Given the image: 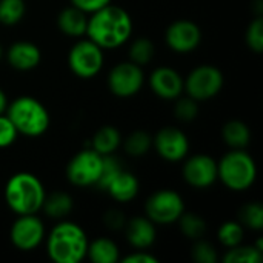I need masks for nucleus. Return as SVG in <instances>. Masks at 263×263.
Segmentation results:
<instances>
[{"mask_svg": "<svg viewBox=\"0 0 263 263\" xmlns=\"http://www.w3.org/2000/svg\"><path fill=\"white\" fill-rule=\"evenodd\" d=\"M133 34V18L126 9L117 5H106L88 17L86 35L105 49H116L125 45Z\"/></svg>", "mask_w": 263, "mask_h": 263, "instance_id": "nucleus-1", "label": "nucleus"}, {"mask_svg": "<svg viewBox=\"0 0 263 263\" xmlns=\"http://www.w3.org/2000/svg\"><path fill=\"white\" fill-rule=\"evenodd\" d=\"M88 236L74 222H59L46 237V254L54 263H79L86 257Z\"/></svg>", "mask_w": 263, "mask_h": 263, "instance_id": "nucleus-2", "label": "nucleus"}, {"mask_svg": "<svg viewBox=\"0 0 263 263\" xmlns=\"http://www.w3.org/2000/svg\"><path fill=\"white\" fill-rule=\"evenodd\" d=\"M5 202L8 208L17 214H37L45 202L46 191L42 180L26 171L15 173L5 185Z\"/></svg>", "mask_w": 263, "mask_h": 263, "instance_id": "nucleus-3", "label": "nucleus"}, {"mask_svg": "<svg viewBox=\"0 0 263 263\" xmlns=\"http://www.w3.org/2000/svg\"><path fill=\"white\" fill-rule=\"evenodd\" d=\"M5 114L15 126L17 133L26 137H39L49 128L51 117L45 105L31 97L20 96L8 103Z\"/></svg>", "mask_w": 263, "mask_h": 263, "instance_id": "nucleus-4", "label": "nucleus"}, {"mask_svg": "<svg viewBox=\"0 0 263 263\" xmlns=\"http://www.w3.org/2000/svg\"><path fill=\"white\" fill-rule=\"evenodd\" d=\"M256 179V162L245 149H231L217 162V180L231 191H247L254 185Z\"/></svg>", "mask_w": 263, "mask_h": 263, "instance_id": "nucleus-5", "label": "nucleus"}, {"mask_svg": "<svg viewBox=\"0 0 263 263\" xmlns=\"http://www.w3.org/2000/svg\"><path fill=\"white\" fill-rule=\"evenodd\" d=\"M222 71L214 65H199L183 79V91L197 102L216 97L223 88Z\"/></svg>", "mask_w": 263, "mask_h": 263, "instance_id": "nucleus-6", "label": "nucleus"}, {"mask_svg": "<svg viewBox=\"0 0 263 263\" xmlns=\"http://www.w3.org/2000/svg\"><path fill=\"white\" fill-rule=\"evenodd\" d=\"M103 63H105L103 49L89 39L76 42L68 52L69 69L79 79L96 77L102 71Z\"/></svg>", "mask_w": 263, "mask_h": 263, "instance_id": "nucleus-7", "label": "nucleus"}, {"mask_svg": "<svg viewBox=\"0 0 263 263\" xmlns=\"http://www.w3.org/2000/svg\"><path fill=\"white\" fill-rule=\"evenodd\" d=\"M183 211V199L173 190H159L151 194L145 203V214L156 225L176 223Z\"/></svg>", "mask_w": 263, "mask_h": 263, "instance_id": "nucleus-8", "label": "nucleus"}, {"mask_svg": "<svg viewBox=\"0 0 263 263\" xmlns=\"http://www.w3.org/2000/svg\"><path fill=\"white\" fill-rule=\"evenodd\" d=\"M103 166V156L92 148L79 151L66 165V179L71 185L86 188L96 186Z\"/></svg>", "mask_w": 263, "mask_h": 263, "instance_id": "nucleus-9", "label": "nucleus"}, {"mask_svg": "<svg viewBox=\"0 0 263 263\" xmlns=\"http://www.w3.org/2000/svg\"><path fill=\"white\" fill-rule=\"evenodd\" d=\"M106 82L111 94L120 99H128L140 92L145 83V74L142 66L128 60L117 63L109 71Z\"/></svg>", "mask_w": 263, "mask_h": 263, "instance_id": "nucleus-10", "label": "nucleus"}, {"mask_svg": "<svg viewBox=\"0 0 263 263\" xmlns=\"http://www.w3.org/2000/svg\"><path fill=\"white\" fill-rule=\"evenodd\" d=\"M9 240L20 251H32L45 240V225L37 214L17 216L9 230Z\"/></svg>", "mask_w": 263, "mask_h": 263, "instance_id": "nucleus-11", "label": "nucleus"}, {"mask_svg": "<svg viewBox=\"0 0 263 263\" xmlns=\"http://www.w3.org/2000/svg\"><path fill=\"white\" fill-rule=\"evenodd\" d=\"M153 146L159 157L166 162H180L190 153V140L186 134L176 126H165L153 137Z\"/></svg>", "mask_w": 263, "mask_h": 263, "instance_id": "nucleus-12", "label": "nucleus"}, {"mask_svg": "<svg viewBox=\"0 0 263 263\" xmlns=\"http://www.w3.org/2000/svg\"><path fill=\"white\" fill-rule=\"evenodd\" d=\"M165 42L171 51L177 54H188L202 43V29L191 20H176L166 28Z\"/></svg>", "mask_w": 263, "mask_h": 263, "instance_id": "nucleus-13", "label": "nucleus"}, {"mask_svg": "<svg viewBox=\"0 0 263 263\" xmlns=\"http://www.w3.org/2000/svg\"><path fill=\"white\" fill-rule=\"evenodd\" d=\"M182 176L193 188H210L217 180V160L208 154H194L185 160Z\"/></svg>", "mask_w": 263, "mask_h": 263, "instance_id": "nucleus-14", "label": "nucleus"}, {"mask_svg": "<svg viewBox=\"0 0 263 263\" xmlns=\"http://www.w3.org/2000/svg\"><path fill=\"white\" fill-rule=\"evenodd\" d=\"M153 92L163 100H176L183 92V77L171 66L156 68L148 79Z\"/></svg>", "mask_w": 263, "mask_h": 263, "instance_id": "nucleus-15", "label": "nucleus"}, {"mask_svg": "<svg viewBox=\"0 0 263 263\" xmlns=\"http://www.w3.org/2000/svg\"><path fill=\"white\" fill-rule=\"evenodd\" d=\"M6 60L15 71H32L42 62L40 48L29 40H17L6 51Z\"/></svg>", "mask_w": 263, "mask_h": 263, "instance_id": "nucleus-16", "label": "nucleus"}, {"mask_svg": "<svg viewBox=\"0 0 263 263\" xmlns=\"http://www.w3.org/2000/svg\"><path fill=\"white\" fill-rule=\"evenodd\" d=\"M123 228L126 240L134 250H148L156 242V223H153L146 216L129 219Z\"/></svg>", "mask_w": 263, "mask_h": 263, "instance_id": "nucleus-17", "label": "nucleus"}, {"mask_svg": "<svg viewBox=\"0 0 263 263\" xmlns=\"http://www.w3.org/2000/svg\"><path fill=\"white\" fill-rule=\"evenodd\" d=\"M139 188H140L139 179L133 173L120 170V173L109 182V185L105 188V191L116 202L128 203V202H131V200H134L137 197Z\"/></svg>", "mask_w": 263, "mask_h": 263, "instance_id": "nucleus-18", "label": "nucleus"}, {"mask_svg": "<svg viewBox=\"0 0 263 263\" xmlns=\"http://www.w3.org/2000/svg\"><path fill=\"white\" fill-rule=\"evenodd\" d=\"M57 26H59L60 32H63L68 37H82L86 34L88 14L71 5L68 8H63L59 12Z\"/></svg>", "mask_w": 263, "mask_h": 263, "instance_id": "nucleus-19", "label": "nucleus"}, {"mask_svg": "<svg viewBox=\"0 0 263 263\" xmlns=\"http://www.w3.org/2000/svg\"><path fill=\"white\" fill-rule=\"evenodd\" d=\"M86 257L94 263H116L120 260V250L114 240L97 237L88 243Z\"/></svg>", "mask_w": 263, "mask_h": 263, "instance_id": "nucleus-20", "label": "nucleus"}, {"mask_svg": "<svg viewBox=\"0 0 263 263\" xmlns=\"http://www.w3.org/2000/svg\"><path fill=\"white\" fill-rule=\"evenodd\" d=\"M91 145H92L91 148L100 156H111L122 145V136L116 126L103 125L96 131Z\"/></svg>", "mask_w": 263, "mask_h": 263, "instance_id": "nucleus-21", "label": "nucleus"}, {"mask_svg": "<svg viewBox=\"0 0 263 263\" xmlns=\"http://www.w3.org/2000/svg\"><path fill=\"white\" fill-rule=\"evenodd\" d=\"M222 139L231 149H245L251 142V131L242 120H230L222 128Z\"/></svg>", "mask_w": 263, "mask_h": 263, "instance_id": "nucleus-22", "label": "nucleus"}, {"mask_svg": "<svg viewBox=\"0 0 263 263\" xmlns=\"http://www.w3.org/2000/svg\"><path fill=\"white\" fill-rule=\"evenodd\" d=\"M72 208H74L72 197L66 193H62V191H57L54 194L46 196L43 206H42L45 214L49 219H55V220L65 219L68 214H71Z\"/></svg>", "mask_w": 263, "mask_h": 263, "instance_id": "nucleus-23", "label": "nucleus"}, {"mask_svg": "<svg viewBox=\"0 0 263 263\" xmlns=\"http://www.w3.org/2000/svg\"><path fill=\"white\" fill-rule=\"evenodd\" d=\"M263 260V247L259 240L256 245H237L228 248L223 256L225 263H260Z\"/></svg>", "mask_w": 263, "mask_h": 263, "instance_id": "nucleus-24", "label": "nucleus"}, {"mask_svg": "<svg viewBox=\"0 0 263 263\" xmlns=\"http://www.w3.org/2000/svg\"><path fill=\"white\" fill-rule=\"evenodd\" d=\"M122 143H123V149L128 156L143 157L153 148V137L143 129H136L126 139H122Z\"/></svg>", "mask_w": 263, "mask_h": 263, "instance_id": "nucleus-25", "label": "nucleus"}, {"mask_svg": "<svg viewBox=\"0 0 263 263\" xmlns=\"http://www.w3.org/2000/svg\"><path fill=\"white\" fill-rule=\"evenodd\" d=\"M179 227L182 234L190 240H199L206 233V222L196 213H185L179 217Z\"/></svg>", "mask_w": 263, "mask_h": 263, "instance_id": "nucleus-26", "label": "nucleus"}, {"mask_svg": "<svg viewBox=\"0 0 263 263\" xmlns=\"http://www.w3.org/2000/svg\"><path fill=\"white\" fill-rule=\"evenodd\" d=\"M156 46L148 37H139L129 45V60L139 66L148 65L154 59Z\"/></svg>", "mask_w": 263, "mask_h": 263, "instance_id": "nucleus-27", "label": "nucleus"}, {"mask_svg": "<svg viewBox=\"0 0 263 263\" xmlns=\"http://www.w3.org/2000/svg\"><path fill=\"white\" fill-rule=\"evenodd\" d=\"M25 0H0V23L5 26H14L25 17Z\"/></svg>", "mask_w": 263, "mask_h": 263, "instance_id": "nucleus-28", "label": "nucleus"}, {"mask_svg": "<svg viewBox=\"0 0 263 263\" xmlns=\"http://www.w3.org/2000/svg\"><path fill=\"white\" fill-rule=\"evenodd\" d=\"M243 236H245L243 227L237 220L223 222L217 231V239L225 248H233V247L240 245L243 240Z\"/></svg>", "mask_w": 263, "mask_h": 263, "instance_id": "nucleus-29", "label": "nucleus"}, {"mask_svg": "<svg viewBox=\"0 0 263 263\" xmlns=\"http://www.w3.org/2000/svg\"><path fill=\"white\" fill-rule=\"evenodd\" d=\"M239 222L242 227L250 228L253 231H262L263 230V208L259 202L247 203L239 211Z\"/></svg>", "mask_w": 263, "mask_h": 263, "instance_id": "nucleus-30", "label": "nucleus"}, {"mask_svg": "<svg viewBox=\"0 0 263 263\" xmlns=\"http://www.w3.org/2000/svg\"><path fill=\"white\" fill-rule=\"evenodd\" d=\"M199 102L193 97H177L174 103V116L180 122H193L199 116Z\"/></svg>", "mask_w": 263, "mask_h": 263, "instance_id": "nucleus-31", "label": "nucleus"}, {"mask_svg": "<svg viewBox=\"0 0 263 263\" xmlns=\"http://www.w3.org/2000/svg\"><path fill=\"white\" fill-rule=\"evenodd\" d=\"M245 42L247 46L256 52V54H262L263 51V20L262 17H256L247 28L245 32Z\"/></svg>", "mask_w": 263, "mask_h": 263, "instance_id": "nucleus-32", "label": "nucleus"}, {"mask_svg": "<svg viewBox=\"0 0 263 263\" xmlns=\"http://www.w3.org/2000/svg\"><path fill=\"white\" fill-rule=\"evenodd\" d=\"M194 247L191 250V256L194 259V262L197 263H216L217 262V251L216 248L210 243L205 242L202 239L194 240Z\"/></svg>", "mask_w": 263, "mask_h": 263, "instance_id": "nucleus-33", "label": "nucleus"}, {"mask_svg": "<svg viewBox=\"0 0 263 263\" xmlns=\"http://www.w3.org/2000/svg\"><path fill=\"white\" fill-rule=\"evenodd\" d=\"M122 166L119 165V160L111 156H103V166H102V174H100V179L97 182V188L103 190L109 185V182L120 173Z\"/></svg>", "mask_w": 263, "mask_h": 263, "instance_id": "nucleus-34", "label": "nucleus"}, {"mask_svg": "<svg viewBox=\"0 0 263 263\" xmlns=\"http://www.w3.org/2000/svg\"><path fill=\"white\" fill-rule=\"evenodd\" d=\"M17 129L6 114H0V148H8L17 140Z\"/></svg>", "mask_w": 263, "mask_h": 263, "instance_id": "nucleus-35", "label": "nucleus"}, {"mask_svg": "<svg viewBox=\"0 0 263 263\" xmlns=\"http://www.w3.org/2000/svg\"><path fill=\"white\" fill-rule=\"evenodd\" d=\"M109 3H111V0H71L72 6L79 8L80 11H83L86 14H92V12L105 8Z\"/></svg>", "mask_w": 263, "mask_h": 263, "instance_id": "nucleus-36", "label": "nucleus"}, {"mask_svg": "<svg viewBox=\"0 0 263 263\" xmlns=\"http://www.w3.org/2000/svg\"><path fill=\"white\" fill-rule=\"evenodd\" d=\"M103 222L105 225L109 228V230H114V231H119V230H123L125 223H126V219L123 216L122 211L119 210H109L105 217H103Z\"/></svg>", "mask_w": 263, "mask_h": 263, "instance_id": "nucleus-37", "label": "nucleus"}, {"mask_svg": "<svg viewBox=\"0 0 263 263\" xmlns=\"http://www.w3.org/2000/svg\"><path fill=\"white\" fill-rule=\"evenodd\" d=\"M122 263H157L159 259L153 254H149L148 251L145 250H137L134 253H131L129 256L120 259Z\"/></svg>", "mask_w": 263, "mask_h": 263, "instance_id": "nucleus-38", "label": "nucleus"}, {"mask_svg": "<svg viewBox=\"0 0 263 263\" xmlns=\"http://www.w3.org/2000/svg\"><path fill=\"white\" fill-rule=\"evenodd\" d=\"M8 97H6V94H5V91L0 88V114H5V111H6V106H8Z\"/></svg>", "mask_w": 263, "mask_h": 263, "instance_id": "nucleus-39", "label": "nucleus"}, {"mask_svg": "<svg viewBox=\"0 0 263 263\" xmlns=\"http://www.w3.org/2000/svg\"><path fill=\"white\" fill-rule=\"evenodd\" d=\"M2 57H3V46H2V43H0V60H2Z\"/></svg>", "mask_w": 263, "mask_h": 263, "instance_id": "nucleus-40", "label": "nucleus"}]
</instances>
